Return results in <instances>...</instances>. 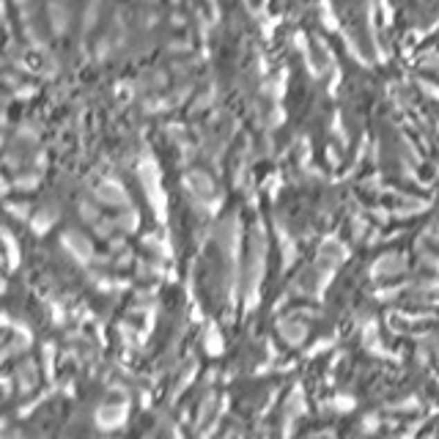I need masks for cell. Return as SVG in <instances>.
I'll list each match as a JSON object with an SVG mask.
<instances>
[{
  "instance_id": "obj_1",
  "label": "cell",
  "mask_w": 439,
  "mask_h": 439,
  "mask_svg": "<svg viewBox=\"0 0 439 439\" xmlns=\"http://www.w3.org/2000/svg\"><path fill=\"white\" fill-rule=\"evenodd\" d=\"M404 269H406L404 256H398V253H387V256H382V258L376 261L373 275H376V278H393V275H401Z\"/></svg>"
},
{
  "instance_id": "obj_2",
  "label": "cell",
  "mask_w": 439,
  "mask_h": 439,
  "mask_svg": "<svg viewBox=\"0 0 439 439\" xmlns=\"http://www.w3.org/2000/svg\"><path fill=\"white\" fill-rule=\"evenodd\" d=\"M96 195H99L102 204H110V206H127V195H124V190H121L118 184H105Z\"/></svg>"
},
{
  "instance_id": "obj_3",
  "label": "cell",
  "mask_w": 439,
  "mask_h": 439,
  "mask_svg": "<svg viewBox=\"0 0 439 439\" xmlns=\"http://www.w3.org/2000/svg\"><path fill=\"white\" fill-rule=\"evenodd\" d=\"M280 335L289 341V343H302V338H305V327L302 324H296V321H286V324H280Z\"/></svg>"
},
{
  "instance_id": "obj_4",
  "label": "cell",
  "mask_w": 439,
  "mask_h": 439,
  "mask_svg": "<svg viewBox=\"0 0 439 439\" xmlns=\"http://www.w3.org/2000/svg\"><path fill=\"white\" fill-rule=\"evenodd\" d=\"M64 242H69V247L72 250H77L82 258H91V244L80 236V233H64Z\"/></svg>"
},
{
  "instance_id": "obj_5",
  "label": "cell",
  "mask_w": 439,
  "mask_h": 439,
  "mask_svg": "<svg viewBox=\"0 0 439 439\" xmlns=\"http://www.w3.org/2000/svg\"><path fill=\"white\" fill-rule=\"evenodd\" d=\"M121 415H124V409H121V406H113V409H102V412H99V423H102V426H118V423L124 420Z\"/></svg>"
},
{
  "instance_id": "obj_6",
  "label": "cell",
  "mask_w": 439,
  "mask_h": 439,
  "mask_svg": "<svg viewBox=\"0 0 439 439\" xmlns=\"http://www.w3.org/2000/svg\"><path fill=\"white\" fill-rule=\"evenodd\" d=\"M192 184H195V190H201V192H212V181L206 179V173H192Z\"/></svg>"
},
{
  "instance_id": "obj_7",
  "label": "cell",
  "mask_w": 439,
  "mask_h": 439,
  "mask_svg": "<svg viewBox=\"0 0 439 439\" xmlns=\"http://www.w3.org/2000/svg\"><path fill=\"white\" fill-rule=\"evenodd\" d=\"M118 225H121L124 231H129V228H138V215L132 212V215H127V217H121V220H118Z\"/></svg>"
}]
</instances>
